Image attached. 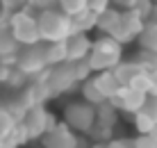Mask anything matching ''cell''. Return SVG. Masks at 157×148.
<instances>
[{
    "label": "cell",
    "mask_w": 157,
    "mask_h": 148,
    "mask_svg": "<svg viewBox=\"0 0 157 148\" xmlns=\"http://www.w3.org/2000/svg\"><path fill=\"white\" fill-rule=\"evenodd\" d=\"M121 55H123V46L118 43L114 37H105L102 34L100 39L91 41L89 55H86V66H89L91 73H100V71H112L121 62Z\"/></svg>",
    "instance_id": "obj_1"
},
{
    "label": "cell",
    "mask_w": 157,
    "mask_h": 148,
    "mask_svg": "<svg viewBox=\"0 0 157 148\" xmlns=\"http://www.w3.org/2000/svg\"><path fill=\"white\" fill-rule=\"evenodd\" d=\"M36 25H39L41 41H64L71 34V18L59 9H48V12L36 14Z\"/></svg>",
    "instance_id": "obj_2"
},
{
    "label": "cell",
    "mask_w": 157,
    "mask_h": 148,
    "mask_svg": "<svg viewBox=\"0 0 157 148\" xmlns=\"http://www.w3.org/2000/svg\"><path fill=\"white\" fill-rule=\"evenodd\" d=\"M7 18H9V27H12V34H14V39H16L18 46H34V43L41 41L36 16H34V12H30L28 7L9 14Z\"/></svg>",
    "instance_id": "obj_3"
},
{
    "label": "cell",
    "mask_w": 157,
    "mask_h": 148,
    "mask_svg": "<svg viewBox=\"0 0 157 148\" xmlns=\"http://www.w3.org/2000/svg\"><path fill=\"white\" fill-rule=\"evenodd\" d=\"M64 125L73 132H91L96 125V107L84 100H73L64 107Z\"/></svg>",
    "instance_id": "obj_4"
},
{
    "label": "cell",
    "mask_w": 157,
    "mask_h": 148,
    "mask_svg": "<svg viewBox=\"0 0 157 148\" xmlns=\"http://www.w3.org/2000/svg\"><path fill=\"white\" fill-rule=\"evenodd\" d=\"M21 123H23L25 132H28V139H39L46 130H50L52 125H55V119H52L50 112L43 109V105H32V107H28V112L23 114Z\"/></svg>",
    "instance_id": "obj_5"
},
{
    "label": "cell",
    "mask_w": 157,
    "mask_h": 148,
    "mask_svg": "<svg viewBox=\"0 0 157 148\" xmlns=\"http://www.w3.org/2000/svg\"><path fill=\"white\" fill-rule=\"evenodd\" d=\"M16 68L23 71L28 78L43 73L48 68L43 62V41L34 43V46H25L21 53H16Z\"/></svg>",
    "instance_id": "obj_6"
},
{
    "label": "cell",
    "mask_w": 157,
    "mask_h": 148,
    "mask_svg": "<svg viewBox=\"0 0 157 148\" xmlns=\"http://www.w3.org/2000/svg\"><path fill=\"white\" fill-rule=\"evenodd\" d=\"M146 21L139 18V14L134 12V9H125V12H121V16H118V27H116V32H114V39L121 43H128V41H132V39H137L139 37V32H141V27H144Z\"/></svg>",
    "instance_id": "obj_7"
},
{
    "label": "cell",
    "mask_w": 157,
    "mask_h": 148,
    "mask_svg": "<svg viewBox=\"0 0 157 148\" xmlns=\"http://www.w3.org/2000/svg\"><path fill=\"white\" fill-rule=\"evenodd\" d=\"M144 100H146V94L132 89V87H121L112 98H107V103L114 109H121V112H128V114H137L141 109Z\"/></svg>",
    "instance_id": "obj_8"
},
{
    "label": "cell",
    "mask_w": 157,
    "mask_h": 148,
    "mask_svg": "<svg viewBox=\"0 0 157 148\" xmlns=\"http://www.w3.org/2000/svg\"><path fill=\"white\" fill-rule=\"evenodd\" d=\"M41 144L43 148H78V137L64 123H55L41 134Z\"/></svg>",
    "instance_id": "obj_9"
},
{
    "label": "cell",
    "mask_w": 157,
    "mask_h": 148,
    "mask_svg": "<svg viewBox=\"0 0 157 148\" xmlns=\"http://www.w3.org/2000/svg\"><path fill=\"white\" fill-rule=\"evenodd\" d=\"M64 48H66V62H82L89 55V48H91V39L82 32L78 34H68L64 39Z\"/></svg>",
    "instance_id": "obj_10"
},
{
    "label": "cell",
    "mask_w": 157,
    "mask_h": 148,
    "mask_svg": "<svg viewBox=\"0 0 157 148\" xmlns=\"http://www.w3.org/2000/svg\"><path fill=\"white\" fill-rule=\"evenodd\" d=\"M9 14L0 12V57H7V55H16L18 53V43H16L14 34H12V27H9Z\"/></svg>",
    "instance_id": "obj_11"
},
{
    "label": "cell",
    "mask_w": 157,
    "mask_h": 148,
    "mask_svg": "<svg viewBox=\"0 0 157 148\" xmlns=\"http://www.w3.org/2000/svg\"><path fill=\"white\" fill-rule=\"evenodd\" d=\"M118 16H121L118 9L107 7L105 12L96 14V27H98L105 37H114V32H116V27H118Z\"/></svg>",
    "instance_id": "obj_12"
},
{
    "label": "cell",
    "mask_w": 157,
    "mask_h": 148,
    "mask_svg": "<svg viewBox=\"0 0 157 148\" xmlns=\"http://www.w3.org/2000/svg\"><path fill=\"white\" fill-rule=\"evenodd\" d=\"M91 80H94V84L98 87V91L105 96V100H107V98H112L118 89H121V84L116 82V78H114L112 71H100V73H96Z\"/></svg>",
    "instance_id": "obj_13"
},
{
    "label": "cell",
    "mask_w": 157,
    "mask_h": 148,
    "mask_svg": "<svg viewBox=\"0 0 157 148\" xmlns=\"http://www.w3.org/2000/svg\"><path fill=\"white\" fill-rule=\"evenodd\" d=\"M43 62H46L48 68L66 62V48H64V41H50V43L43 41Z\"/></svg>",
    "instance_id": "obj_14"
},
{
    "label": "cell",
    "mask_w": 157,
    "mask_h": 148,
    "mask_svg": "<svg viewBox=\"0 0 157 148\" xmlns=\"http://www.w3.org/2000/svg\"><path fill=\"white\" fill-rule=\"evenodd\" d=\"M112 73H114V78L121 87H130V82L134 80V75L141 73V66L134 64V62H118L116 66L112 68Z\"/></svg>",
    "instance_id": "obj_15"
},
{
    "label": "cell",
    "mask_w": 157,
    "mask_h": 148,
    "mask_svg": "<svg viewBox=\"0 0 157 148\" xmlns=\"http://www.w3.org/2000/svg\"><path fill=\"white\" fill-rule=\"evenodd\" d=\"M137 41H139V46H141V50L157 55V25L150 23V21H146L141 32H139V37H137Z\"/></svg>",
    "instance_id": "obj_16"
},
{
    "label": "cell",
    "mask_w": 157,
    "mask_h": 148,
    "mask_svg": "<svg viewBox=\"0 0 157 148\" xmlns=\"http://www.w3.org/2000/svg\"><path fill=\"white\" fill-rule=\"evenodd\" d=\"M68 18H71V34H78V32L86 34L89 30L96 27V14L91 12V9H84V12H80L75 16H68Z\"/></svg>",
    "instance_id": "obj_17"
},
{
    "label": "cell",
    "mask_w": 157,
    "mask_h": 148,
    "mask_svg": "<svg viewBox=\"0 0 157 148\" xmlns=\"http://www.w3.org/2000/svg\"><path fill=\"white\" fill-rule=\"evenodd\" d=\"M82 98H84V103H89V105H94V107H98L100 103H105V96L98 91V87L94 84L91 78L82 82Z\"/></svg>",
    "instance_id": "obj_18"
},
{
    "label": "cell",
    "mask_w": 157,
    "mask_h": 148,
    "mask_svg": "<svg viewBox=\"0 0 157 148\" xmlns=\"http://www.w3.org/2000/svg\"><path fill=\"white\" fill-rule=\"evenodd\" d=\"M57 9L66 16H75L86 9V0H57Z\"/></svg>",
    "instance_id": "obj_19"
},
{
    "label": "cell",
    "mask_w": 157,
    "mask_h": 148,
    "mask_svg": "<svg viewBox=\"0 0 157 148\" xmlns=\"http://www.w3.org/2000/svg\"><path fill=\"white\" fill-rule=\"evenodd\" d=\"M139 114H144L153 123H157V94H146V100H144L141 109H139Z\"/></svg>",
    "instance_id": "obj_20"
},
{
    "label": "cell",
    "mask_w": 157,
    "mask_h": 148,
    "mask_svg": "<svg viewBox=\"0 0 157 148\" xmlns=\"http://www.w3.org/2000/svg\"><path fill=\"white\" fill-rule=\"evenodd\" d=\"M134 64H139L141 71H155L157 68V55L153 53H146V50H139V55L132 59Z\"/></svg>",
    "instance_id": "obj_21"
},
{
    "label": "cell",
    "mask_w": 157,
    "mask_h": 148,
    "mask_svg": "<svg viewBox=\"0 0 157 148\" xmlns=\"http://www.w3.org/2000/svg\"><path fill=\"white\" fill-rule=\"evenodd\" d=\"M130 87L141 91V94H150V73L148 71H141L139 75H134V80L130 82Z\"/></svg>",
    "instance_id": "obj_22"
},
{
    "label": "cell",
    "mask_w": 157,
    "mask_h": 148,
    "mask_svg": "<svg viewBox=\"0 0 157 148\" xmlns=\"http://www.w3.org/2000/svg\"><path fill=\"white\" fill-rule=\"evenodd\" d=\"M14 125H16V121L12 119V114H9L2 105H0V139H5V137L12 132Z\"/></svg>",
    "instance_id": "obj_23"
},
{
    "label": "cell",
    "mask_w": 157,
    "mask_h": 148,
    "mask_svg": "<svg viewBox=\"0 0 157 148\" xmlns=\"http://www.w3.org/2000/svg\"><path fill=\"white\" fill-rule=\"evenodd\" d=\"M25 7L30 12H48V9H57V0H28Z\"/></svg>",
    "instance_id": "obj_24"
},
{
    "label": "cell",
    "mask_w": 157,
    "mask_h": 148,
    "mask_svg": "<svg viewBox=\"0 0 157 148\" xmlns=\"http://www.w3.org/2000/svg\"><path fill=\"white\" fill-rule=\"evenodd\" d=\"M134 12L139 14L141 21H148L150 18V12H153V0H134Z\"/></svg>",
    "instance_id": "obj_25"
},
{
    "label": "cell",
    "mask_w": 157,
    "mask_h": 148,
    "mask_svg": "<svg viewBox=\"0 0 157 148\" xmlns=\"http://www.w3.org/2000/svg\"><path fill=\"white\" fill-rule=\"evenodd\" d=\"M30 78L23 73V71H18V68H12V73H9V78H7V84L9 87H16V89H21V87H25V82H28Z\"/></svg>",
    "instance_id": "obj_26"
},
{
    "label": "cell",
    "mask_w": 157,
    "mask_h": 148,
    "mask_svg": "<svg viewBox=\"0 0 157 148\" xmlns=\"http://www.w3.org/2000/svg\"><path fill=\"white\" fill-rule=\"evenodd\" d=\"M28 5V0H0V12L2 14H14L18 9H23Z\"/></svg>",
    "instance_id": "obj_27"
},
{
    "label": "cell",
    "mask_w": 157,
    "mask_h": 148,
    "mask_svg": "<svg viewBox=\"0 0 157 148\" xmlns=\"http://www.w3.org/2000/svg\"><path fill=\"white\" fill-rule=\"evenodd\" d=\"M132 146L134 148H155L157 141L150 134H139V137H134V139H132Z\"/></svg>",
    "instance_id": "obj_28"
},
{
    "label": "cell",
    "mask_w": 157,
    "mask_h": 148,
    "mask_svg": "<svg viewBox=\"0 0 157 148\" xmlns=\"http://www.w3.org/2000/svg\"><path fill=\"white\" fill-rule=\"evenodd\" d=\"M109 7V0H86V9H91L94 14H100Z\"/></svg>",
    "instance_id": "obj_29"
},
{
    "label": "cell",
    "mask_w": 157,
    "mask_h": 148,
    "mask_svg": "<svg viewBox=\"0 0 157 148\" xmlns=\"http://www.w3.org/2000/svg\"><path fill=\"white\" fill-rule=\"evenodd\" d=\"M109 7L118 9V12H125V9L134 7V0H109Z\"/></svg>",
    "instance_id": "obj_30"
},
{
    "label": "cell",
    "mask_w": 157,
    "mask_h": 148,
    "mask_svg": "<svg viewBox=\"0 0 157 148\" xmlns=\"http://www.w3.org/2000/svg\"><path fill=\"white\" fill-rule=\"evenodd\" d=\"M12 68L14 66H7V64L0 62V84H7V78H9V73H12Z\"/></svg>",
    "instance_id": "obj_31"
},
{
    "label": "cell",
    "mask_w": 157,
    "mask_h": 148,
    "mask_svg": "<svg viewBox=\"0 0 157 148\" xmlns=\"http://www.w3.org/2000/svg\"><path fill=\"white\" fill-rule=\"evenodd\" d=\"M102 148H125V146H123V139H114V141H107Z\"/></svg>",
    "instance_id": "obj_32"
},
{
    "label": "cell",
    "mask_w": 157,
    "mask_h": 148,
    "mask_svg": "<svg viewBox=\"0 0 157 148\" xmlns=\"http://www.w3.org/2000/svg\"><path fill=\"white\" fill-rule=\"evenodd\" d=\"M148 21L157 25V5H153V12H150V18H148Z\"/></svg>",
    "instance_id": "obj_33"
},
{
    "label": "cell",
    "mask_w": 157,
    "mask_h": 148,
    "mask_svg": "<svg viewBox=\"0 0 157 148\" xmlns=\"http://www.w3.org/2000/svg\"><path fill=\"white\" fill-rule=\"evenodd\" d=\"M148 134H150V137H153V139L157 141V123L153 125V130H150V132H148Z\"/></svg>",
    "instance_id": "obj_34"
},
{
    "label": "cell",
    "mask_w": 157,
    "mask_h": 148,
    "mask_svg": "<svg viewBox=\"0 0 157 148\" xmlns=\"http://www.w3.org/2000/svg\"><path fill=\"white\" fill-rule=\"evenodd\" d=\"M123 146H125V148H134L132 146V139H123Z\"/></svg>",
    "instance_id": "obj_35"
},
{
    "label": "cell",
    "mask_w": 157,
    "mask_h": 148,
    "mask_svg": "<svg viewBox=\"0 0 157 148\" xmlns=\"http://www.w3.org/2000/svg\"><path fill=\"white\" fill-rule=\"evenodd\" d=\"M102 146H105V144H94V146H91V148H102Z\"/></svg>",
    "instance_id": "obj_36"
},
{
    "label": "cell",
    "mask_w": 157,
    "mask_h": 148,
    "mask_svg": "<svg viewBox=\"0 0 157 148\" xmlns=\"http://www.w3.org/2000/svg\"><path fill=\"white\" fill-rule=\"evenodd\" d=\"M153 5H157V0H153Z\"/></svg>",
    "instance_id": "obj_37"
},
{
    "label": "cell",
    "mask_w": 157,
    "mask_h": 148,
    "mask_svg": "<svg viewBox=\"0 0 157 148\" xmlns=\"http://www.w3.org/2000/svg\"><path fill=\"white\" fill-rule=\"evenodd\" d=\"M155 148H157V146H155Z\"/></svg>",
    "instance_id": "obj_38"
}]
</instances>
